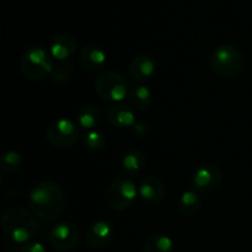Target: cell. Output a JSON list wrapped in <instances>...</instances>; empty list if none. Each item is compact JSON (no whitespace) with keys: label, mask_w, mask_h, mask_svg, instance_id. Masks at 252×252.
<instances>
[{"label":"cell","mask_w":252,"mask_h":252,"mask_svg":"<svg viewBox=\"0 0 252 252\" xmlns=\"http://www.w3.org/2000/svg\"><path fill=\"white\" fill-rule=\"evenodd\" d=\"M128 100L130 106L135 111H145L150 107L153 101L152 93L144 85H135L129 89Z\"/></svg>","instance_id":"2e32d148"},{"label":"cell","mask_w":252,"mask_h":252,"mask_svg":"<svg viewBox=\"0 0 252 252\" xmlns=\"http://www.w3.org/2000/svg\"><path fill=\"white\" fill-rule=\"evenodd\" d=\"M144 252H175V245L171 238L162 234L150 236L144 245Z\"/></svg>","instance_id":"ffe728a7"},{"label":"cell","mask_w":252,"mask_h":252,"mask_svg":"<svg viewBox=\"0 0 252 252\" xmlns=\"http://www.w3.org/2000/svg\"><path fill=\"white\" fill-rule=\"evenodd\" d=\"M83 143L89 150H93V152H97L101 150L106 144V138L105 135L101 132L95 129L88 130L85 134L83 135Z\"/></svg>","instance_id":"603a6c76"},{"label":"cell","mask_w":252,"mask_h":252,"mask_svg":"<svg viewBox=\"0 0 252 252\" xmlns=\"http://www.w3.org/2000/svg\"><path fill=\"white\" fill-rule=\"evenodd\" d=\"M1 181H2V179H1V171H0V186H1Z\"/></svg>","instance_id":"d4e9b609"},{"label":"cell","mask_w":252,"mask_h":252,"mask_svg":"<svg viewBox=\"0 0 252 252\" xmlns=\"http://www.w3.org/2000/svg\"><path fill=\"white\" fill-rule=\"evenodd\" d=\"M212 71L220 78H231L241 71L244 66L243 53L231 44L217 47L209 59Z\"/></svg>","instance_id":"277c9868"},{"label":"cell","mask_w":252,"mask_h":252,"mask_svg":"<svg viewBox=\"0 0 252 252\" xmlns=\"http://www.w3.org/2000/svg\"><path fill=\"white\" fill-rule=\"evenodd\" d=\"M71 75H73V64L65 61L58 66H54L53 71L51 73V80L56 85H64L70 80Z\"/></svg>","instance_id":"7402d4cb"},{"label":"cell","mask_w":252,"mask_h":252,"mask_svg":"<svg viewBox=\"0 0 252 252\" xmlns=\"http://www.w3.org/2000/svg\"><path fill=\"white\" fill-rule=\"evenodd\" d=\"M138 194L139 193L134 182L127 177H121L108 186L105 199L111 209L122 212L133 206Z\"/></svg>","instance_id":"8992f818"},{"label":"cell","mask_w":252,"mask_h":252,"mask_svg":"<svg viewBox=\"0 0 252 252\" xmlns=\"http://www.w3.org/2000/svg\"><path fill=\"white\" fill-rule=\"evenodd\" d=\"M29 206L34 217L42 220H54L65 208V196L58 184L42 181L34 185L29 194Z\"/></svg>","instance_id":"6da1fadb"},{"label":"cell","mask_w":252,"mask_h":252,"mask_svg":"<svg viewBox=\"0 0 252 252\" xmlns=\"http://www.w3.org/2000/svg\"><path fill=\"white\" fill-rule=\"evenodd\" d=\"M80 61L88 70L97 71L106 65L107 56L102 48L95 44H90L83 48L80 53Z\"/></svg>","instance_id":"9a60e30c"},{"label":"cell","mask_w":252,"mask_h":252,"mask_svg":"<svg viewBox=\"0 0 252 252\" xmlns=\"http://www.w3.org/2000/svg\"><path fill=\"white\" fill-rule=\"evenodd\" d=\"M101 120H102V113L93 105L84 106L76 113V123L84 129H94L101 122Z\"/></svg>","instance_id":"e0dca14e"},{"label":"cell","mask_w":252,"mask_h":252,"mask_svg":"<svg viewBox=\"0 0 252 252\" xmlns=\"http://www.w3.org/2000/svg\"><path fill=\"white\" fill-rule=\"evenodd\" d=\"M123 170L128 175H138L143 171L145 166V157L140 150L130 149L129 152L126 153L122 159Z\"/></svg>","instance_id":"ac0fdd59"},{"label":"cell","mask_w":252,"mask_h":252,"mask_svg":"<svg viewBox=\"0 0 252 252\" xmlns=\"http://www.w3.org/2000/svg\"><path fill=\"white\" fill-rule=\"evenodd\" d=\"M76 51V41L68 33H59L54 36L49 46V53L59 62H65Z\"/></svg>","instance_id":"7c38bea8"},{"label":"cell","mask_w":252,"mask_h":252,"mask_svg":"<svg viewBox=\"0 0 252 252\" xmlns=\"http://www.w3.org/2000/svg\"><path fill=\"white\" fill-rule=\"evenodd\" d=\"M0 226L5 235L16 244L31 243L38 229L34 214L22 207H12L5 211L0 219Z\"/></svg>","instance_id":"7a4b0ae2"},{"label":"cell","mask_w":252,"mask_h":252,"mask_svg":"<svg viewBox=\"0 0 252 252\" xmlns=\"http://www.w3.org/2000/svg\"><path fill=\"white\" fill-rule=\"evenodd\" d=\"M155 62L149 56H138L135 57L129 64V75L134 80L147 81L155 74Z\"/></svg>","instance_id":"5bb4252c"},{"label":"cell","mask_w":252,"mask_h":252,"mask_svg":"<svg viewBox=\"0 0 252 252\" xmlns=\"http://www.w3.org/2000/svg\"><path fill=\"white\" fill-rule=\"evenodd\" d=\"M48 240L56 250H70L78 245L80 240V231L73 223L62 221L52 226L48 233Z\"/></svg>","instance_id":"ba28073f"},{"label":"cell","mask_w":252,"mask_h":252,"mask_svg":"<svg viewBox=\"0 0 252 252\" xmlns=\"http://www.w3.org/2000/svg\"><path fill=\"white\" fill-rule=\"evenodd\" d=\"M223 180V172L217 165L204 164L201 165L194 171L192 177V184L196 191L209 192L220 185Z\"/></svg>","instance_id":"9c48e42d"},{"label":"cell","mask_w":252,"mask_h":252,"mask_svg":"<svg viewBox=\"0 0 252 252\" xmlns=\"http://www.w3.org/2000/svg\"><path fill=\"white\" fill-rule=\"evenodd\" d=\"M96 93L102 100L108 102H122L129 93L128 81L125 76L113 70H105L100 73L95 83Z\"/></svg>","instance_id":"5b68a950"},{"label":"cell","mask_w":252,"mask_h":252,"mask_svg":"<svg viewBox=\"0 0 252 252\" xmlns=\"http://www.w3.org/2000/svg\"><path fill=\"white\" fill-rule=\"evenodd\" d=\"M21 252H47L46 248L41 243H27L24 248L21 249Z\"/></svg>","instance_id":"cb8c5ba5"},{"label":"cell","mask_w":252,"mask_h":252,"mask_svg":"<svg viewBox=\"0 0 252 252\" xmlns=\"http://www.w3.org/2000/svg\"><path fill=\"white\" fill-rule=\"evenodd\" d=\"M107 120L111 126L120 129L132 127L135 125L134 110L127 103H113L107 110Z\"/></svg>","instance_id":"8fae6325"},{"label":"cell","mask_w":252,"mask_h":252,"mask_svg":"<svg viewBox=\"0 0 252 252\" xmlns=\"http://www.w3.org/2000/svg\"><path fill=\"white\" fill-rule=\"evenodd\" d=\"M22 166V158L15 150H7L0 155V169L5 172H15Z\"/></svg>","instance_id":"44dd1931"},{"label":"cell","mask_w":252,"mask_h":252,"mask_svg":"<svg viewBox=\"0 0 252 252\" xmlns=\"http://www.w3.org/2000/svg\"><path fill=\"white\" fill-rule=\"evenodd\" d=\"M113 236V228L108 221L97 220L86 231V243L90 248L101 249L107 245Z\"/></svg>","instance_id":"30bf717a"},{"label":"cell","mask_w":252,"mask_h":252,"mask_svg":"<svg viewBox=\"0 0 252 252\" xmlns=\"http://www.w3.org/2000/svg\"><path fill=\"white\" fill-rule=\"evenodd\" d=\"M202 207L201 198L194 191H186L181 194L179 201V211L185 217H193Z\"/></svg>","instance_id":"d6986e66"},{"label":"cell","mask_w":252,"mask_h":252,"mask_svg":"<svg viewBox=\"0 0 252 252\" xmlns=\"http://www.w3.org/2000/svg\"><path fill=\"white\" fill-rule=\"evenodd\" d=\"M138 193L149 203H159L164 199L166 189L164 184L157 177H145L138 187Z\"/></svg>","instance_id":"4fadbf2b"},{"label":"cell","mask_w":252,"mask_h":252,"mask_svg":"<svg viewBox=\"0 0 252 252\" xmlns=\"http://www.w3.org/2000/svg\"><path fill=\"white\" fill-rule=\"evenodd\" d=\"M78 126L68 118H58L49 123L46 129V138L51 145L58 149L70 148L79 139Z\"/></svg>","instance_id":"52a82bcc"},{"label":"cell","mask_w":252,"mask_h":252,"mask_svg":"<svg viewBox=\"0 0 252 252\" xmlns=\"http://www.w3.org/2000/svg\"><path fill=\"white\" fill-rule=\"evenodd\" d=\"M20 68L29 80H41L51 75L54 69V59L43 47H30L22 54Z\"/></svg>","instance_id":"3957f363"}]
</instances>
